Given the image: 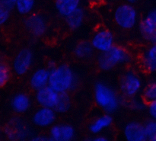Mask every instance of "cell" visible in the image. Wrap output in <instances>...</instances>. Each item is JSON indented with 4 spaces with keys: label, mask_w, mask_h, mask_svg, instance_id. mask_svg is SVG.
<instances>
[{
    "label": "cell",
    "mask_w": 156,
    "mask_h": 141,
    "mask_svg": "<svg viewBox=\"0 0 156 141\" xmlns=\"http://www.w3.org/2000/svg\"><path fill=\"white\" fill-rule=\"evenodd\" d=\"M144 130L146 138L149 140H153L156 137V121L152 119L150 121L147 122L144 126Z\"/></svg>",
    "instance_id": "484cf974"
},
{
    "label": "cell",
    "mask_w": 156,
    "mask_h": 141,
    "mask_svg": "<svg viewBox=\"0 0 156 141\" xmlns=\"http://www.w3.org/2000/svg\"><path fill=\"white\" fill-rule=\"evenodd\" d=\"M56 119V112L53 108L41 107L34 113L33 123L39 128H48L51 126Z\"/></svg>",
    "instance_id": "8fae6325"
},
{
    "label": "cell",
    "mask_w": 156,
    "mask_h": 141,
    "mask_svg": "<svg viewBox=\"0 0 156 141\" xmlns=\"http://www.w3.org/2000/svg\"><path fill=\"white\" fill-rule=\"evenodd\" d=\"M77 84V78L69 66L61 65L50 70L48 85L57 92H69L76 89Z\"/></svg>",
    "instance_id": "6da1fadb"
},
{
    "label": "cell",
    "mask_w": 156,
    "mask_h": 141,
    "mask_svg": "<svg viewBox=\"0 0 156 141\" xmlns=\"http://www.w3.org/2000/svg\"><path fill=\"white\" fill-rule=\"evenodd\" d=\"M155 18H156V10H155Z\"/></svg>",
    "instance_id": "e575fe53"
},
{
    "label": "cell",
    "mask_w": 156,
    "mask_h": 141,
    "mask_svg": "<svg viewBox=\"0 0 156 141\" xmlns=\"http://www.w3.org/2000/svg\"><path fill=\"white\" fill-rule=\"evenodd\" d=\"M9 18V10L0 5V26L3 25Z\"/></svg>",
    "instance_id": "83f0119b"
},
{
    "label": "cell",
    "mask_w": 156,
    "mask_h": 141,
    "mask_svg": "<svg viewBox=\"0 0 156 141\" xmlns=\"http://www.w3.org/2000/svg\"><path fill=\"white\" fill-rule=\"evenodd\" d=\"M142 89V81L133 72L125 73L120 80V89L126 98L132 99L138 95Z\"/></svg>",
    "instance_id": "5b68a950"
},
{
    "label": "cell",
    "mask_w": 156,
    "mask_h": 141,
    "mask_svg": "<svg viewBox=\"0 0 156 141\" xmlns=\"http://www.w3.org/2000/svg\"><path fill=\"white\" fill-rule=\"evenodd\" d=\"M92 140H94V141H107V140H108V139L106 138L105 137H103V136H97V137H94V139H92Z\"/></svg>",
    "instance_id": "1f68e13d"
},
{
    "label": "cell",
    "mask_w": 156,
    "mask_h": 141,
    "mask_svg": "<svg viewBox=\"0 0 156 141\" xmlns=\"http://www.w3.org/2000/svg\"><path fill=\"white\" fill-rule=\"evenodd\" d=\"M70 106H71V101H70L69 95L67 93H60L57 105L54 108L55 111L59 113H65L69 109Z\"/></svg>",
    "instance_id": "603a6c76"
},
{
    "label": "cell",
    "mask_w": 156,
    "mask_h": 141,
    "mask_svg": "<svg viewBox=\"0 0 156 141\" xmlns=\"http://www.w3.org/2000/svg\"><path fill=\"white\" fill-rule=\"evenodd\" d=\"M84 18H85V12L80 7L66 17L67 25L71 30H76L79 28L83 23Z\"/></svg>",
    "instance_id": "ffe728a7"
},
{
    "label": "cell",
    "mask_w": 156,
    "mask_h": 141,
    "mask_svg": "<svg viewBox=\"0 0 156 141\" xmlns=\"http://www.w3.org/2000/svg\"><path fill=\"white\" fill-rule=\"evenodd\" d=\"M59 94L49 85L37 91L36 100L41 107L54 109L59 101Z\"/></svg>",
    "instance_id": "ba28073f"
},
{
    "label": "cell",
    "mask_w": 156,
    "mask_h": 141,
    "mask_svg": "<svg viewBox=\"0 0 156 141\" xmlns=\"http://www.w3.org/2000/svg\"><path fill=\"white\" fill-rule=\"evenodd\" d=\"M146 102L143 100H140V99H133L130 102L129 104V106L131 107V108L134 110H136V111H142V110L146 108Z\"/></svg>",
    "instance_id": "4316f807"
},
{
    "label": "cell",
    "mask_w": 156,
    "mask_h": 141,
    "mask_svg": "<svg viewBox=\"0 0 156 141\" xmlns=\"http://www.w3.org/2000/svg\"><path fill=\"white\" fill-rule=\"evenodd\" d=\"M50 70L48 69L41 68L34 72L30 79V87L35 91L48 85Z\"/></svg>",
    "instance_id": "9a60e30c"
},
{
    "label": "cell",
    "mask_w": 156,
    "mask_h": 141,
    "mask_svg": "<svg viewBox=\"0 0 156 141\" xmlns=\"http://www.w3.org/2000/svg\"><path fill=\"white\" fill-rule=\"evenodd\" d=\"M125 1L128 2L132 3V2H136V0H125Z\"/></svg>",
    "instance_id": "d6a6232c"
},
{
    "label": "cell",
    "mask_w": 156,
    "mask_h": 141,
    "mask_svg": "<svg viewBox=\"0 0 156 141\" xmlns=\"http://www.w3.org/2000/svg\"><path fill=\"white\" fill-rule=\"evenodd\" d=\"M155 140V141H156V137H155V138H154V139H153V140Z\"/></svg>",
    "instance_id": "836d02e7"
},
{
    "label": "cell",
    "mask_w": 156,
    "mask_h": 141,
    "mask_svg": "<svg viewBox=\"0 0 156 141\" xmlns=\"http://www.w3.org/2000/svg\"><path fill=\"white\" fill-rule=\"evenodd\" d=\"M143 65L146 71L156 72V44H152L145 52L143 56Z\"/></svg>",
    "instance_id": "ac0fdd59"
},
{
    "label": "cell",
    "mask_w": 156,
    "mask_h": 141,
    "mask_svg": "<svg viewBox=\"0 0 156 141\" xmlns=\"http://www.w3.org/2000/svg\"><path fill=\"white\" fill-rule=\"evenodd\" d=\"M140 31L143 36L152 44H156V18L155 11L148 14L141 21Z\"/></svg>",
    "instance_id": "7c38bea8"
},
{
    "label": "cell",
    "mask_w": 156,
    "mask_h": 141,
    "mask_svg": "<svg viewBox=\"0 0 156 141\" xmlns=\"http://www.w3.org/2000/svg\"><path fill=\"white\" fill-rule=\"evenodd\" d=\"M148 111L150 117L156 121V100L148 104Z\"/></svg>",
    "instance_id": "f1b7e54d"
},
{
    "label": "cell",
    "mask_w": 156,
    "mask_h": 141,
    "mask_svg": "<svg viewBox=\"0 0 156 141\" xmlns=\"http://www.w3.org/2000/svg\"><path fill=\"white\" fill-rule=\"evenodd\" d=\"M10 71L8 66L3 61L0 60V87H2L9 82Z\"/></svg>",
    "instance_id": "d4e9b609"
},
{
    "label": "cell",
    "mask_w": 156,
    "mask_h": 141,
    "mask_svg": "<svg viewBox=\"0 0 156 141\" xmlns=\"http://www.w3.org/2000/svg\"><path fill=\"white\" fill-rule=\"evenodd\" d=\"M143 99L146 104L151 103L156 100V82H150L144 89L143 92Z\"/></svg>",
    "instance_id": "cb8c5ba5"
},
{
    "label": "cell",
    "mask_w": 156,
    "mask_h": 141,
    "mask_svg": "<svg viewBox=\"0 0 156 141\" xmlns=\"http://www.w3.org/2000/svg\"><path fill=\"white\" fill-rule=\"evenodd\" d=\"M74 137V128L66 125H55L50 132V140L54 141H69L73 140Z\"/></svg>",
    "instance_id": "4fadbf2b"
},
{
    "label": "cell",
    "mask_w": 156,
    "mask_h": 141,
    "mask_svg": "<svg viewBox=\"0 0 156 141\" xmlns=\"http://www.w3.org/2000/svg\"><path fill=\"white\" fill-rule=\"evenodd\" d=\"M29 130L25 124L18 118L11 120L5 128L6 135L13 140L25 139L29 134Z\"/></svg>",
    "instance_id": "30bf717a"
},
{
    "label": "cell",
    "mask_w": 156,
    "mask_h": 141,
    "mask_svg": "<svg viewBox=\"0 0 156 141\" xmlns=\"http://www.w3.org/2000/svg\"><path fill=\"white\" fill-rule=\"evenodd\" d=\"M35 0H16L15 8L21 15H27L33 10Z\"/></svg>",
    "instance_id": "7402d4cb"
},
{
    "label": "cell",
    "mask_w": 156,
    "mask_h": 141,
    "mask_svg": "<svg viewBox=\"0 0 156 141\" xmlns=\"http://www.w3.org/2000/svg\"><path fill=\"white\" fill-rule=\"evenodd\" d=\"M94 100L108 114L117 111L120 105V99L115 92L104 82H98L94 86Z\"/></svg>",
    "instance_id": "7a4b0ae2"
},
{
    "label": "cell",
    "mask_w": 156,
    "mask_h": 141,
    "mask_svg": "<svg viewBox=\"0 0 156 141\" xmlns=\"http://www.w3.org/2000/svg\"><path fill=\"white\" fill-rule=\"evenodd\" d=\"M16 0H0V5L10 11L13 8H15Z\"/></svg>",
    "instance_id": "f546056e"
},
{
    "label": "cell",
    "mask_w": 156,
    "mask_h": 141,
    "mask_svg": "<svg viewBox=\"0 0 156 141\" xmlns=\"http://www.w3.org/2000/svg\"><path fill=\"white\" fill-rule=\"evenodd\" d=\"M94 47L91 43L83 41L76 45L74 50V54L79 59L86 60L91 57L94 53Z\"/></svg>",
    "instance_id": "44dd1931"
},
{
    "label": "cell",
    "mask_w": 156,
    "mask_h": 141,
    "mask_svg": "<svg viewBox=\"0 0 156 141\" xmlns=\"http://www.w3.org/2000/svg\"><path fill=\"white\" fill-rule=\"evenodd\" d=\"M27 31L34 37H41L47 32V23L45 18L40 14L30 15L25 21Z\"/></svg>",
    "instance_id": "9c48e42d"
},
{
    "label": "cell",
    "mask_w": 156,
    "mask_h": 141,
    "mask_svg": "<svg viewBox=\"0 0 156 141\" xmlns=\"http://www.w3.org/2000/svg\"><path fill=\"white\" fill-rule=\"evenodd\" d=\"M114 20L119 27L129 30L136 24L138 15L136 10L131 5L123 4L116 9Z\"/></svg>",
    "instance_id": "277c9868"
},
{
    "label": "cell",
    "mask_w": 156,
    "mask_h": 141,
    "mask_svg": "<svg viewBox=\"0 0 156 141\" xmlns=\"http://www.w3.org/2000/svg\"><path fill=\"white\" fill-rule=\"evenodd\" d=\"M34 141H47V140H51L50 138H47V137H44V136H39V137H36L33 139Z\"/></svg>",
    "instance_id": "4dcf8cb0"
},
{
    "label": "cell",
    "mask_w": 156,
    "mask_h": 141,
    "mask_svg": "<svg viewBox=\"0 0 156 141\" xmlns=\"http://www.w3.org/2000/svg\"><path fill=\"white\" fill-rule=\"evenodd\" d=\"M123 134L125 138L129 141H143L147 139L144 126L137 122H131L126 125Z\"/></svg>",
    "instance_id": "5bb4252c"
},
{
    "label": "cell",
    "mask_w": 156,
    "mask_h": 141,
    "mask_svg": "<svg viewBox=\"0 0 156 141\" xmlns=\"http://www.w3.org/2000/svg\"><path fill=\"white\" fill-rule=\"evenodd\" d=\"M91 43L94 50L105 53L114 46V35L109 31L101 29L94 34Z\"/></svg>",
    "instance_id": "52a82bcc"
},
{
    "label": "cell",
    "mask_w": 156,
    "mask_h": 141,
    "mask_svg": "<svg viewBox=\"0 0 156 141\" xmlns=\"http://www.w3.org/2000/svg\"><path fill=\"white\" fill-rule=\"evenodd\" d=\"M82 0H56L55 6L58 13L62 17H67L80 7Z\"/></svg>",
    "instance_id": "2e32d148"
},
{
    "label": "cell",
    "mask_w": 156,
    "mask_h": 141,
    "mask_svg": "<svg viewBox=\"0 0 156 141\" xmlns=\"http://www.w3.org/2000/svg\"><path fill=\"white\" fill-rule=\"evenodd\" d=\"M11 105L14 111L18 114H22L27 111L30 106V100L28 96L24 93H19L13 97Z\"/></svg>",
    "instance_id": "e0dca14e"
},
{
    "label": "cell",
    "mask_w": 156,
    "mask_h": 141,
    "mask_svg": "<svg viewBox=\"0 0 156 141\" xmlns=\"http://www.w3.org/2000/svg\"><path fill=\"white\" fill-rule=\"evenodd\" d=\"M33 63V53L28 49H23L15 56L12 63L13 70L18 76L26 74Z\"/></svg>",
    "instance_id": "8992f818"
},
{
    "label": "cell",
    "mask_w": 156,
    "mask_h": 141,
    "mask_svg": "<svg viewBox=\"0 0 156 141\" xmlns=\"http://www.w3.org/2000/svg\"><path fill=\"white\" fill-rule=\"evenodd\" d=\"M112 118L109 114H105L98 118L91 124L89 127L90 132L93 134H98L106 128H109L112 124Z\"/></svg>",
    "instance_id": "d6986e66"
},
{
    "label": "cell",
    "mask_w": 156,
    "mask_h": 141,
    "mask_svg": "<svg viewBox=\"0 0 156 141\" xmlns=\"http://www.w3.org/2000/svg\"><path fill=\"white\" fill-rule=\"evenodd\" d=\"M129 60L130 56L124 48L114 45L109 50L101 53L98 59V63L101 70L108 71L117 66L127 63Z\"/></svg>",
    "instance_id": "3957f363"
}]
</instances>
